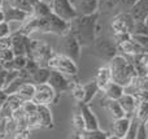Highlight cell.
Masks as SVG:
<instances>
[{
	"label": "cell",
	"mask_w": 148,
	"mask_h": 139,
	"mask_svg": "<svg viewBox=\"0 0 148 139\" xmlns=\"http://www.w3.org/2000/svg\"><path fill=\"white\" fill-rule=\"evenodd\" d=\"M100 13L92 14H79L70 22V33L75 36L82 47H90L99 35Z\"/></svg>",
	"instance_id": "1"
},
{
	"label": "cell",
	"mask_w": 148,
	"mask_h": 139,
	"mask_svg": "<svg viewBox=\"0 0 148 139\" xmlns=\"http://www.w3.org/2000/svg\"><path fill=\"white\" fill-rule=\"evenodd\" d=\"M109 68L112 72V79L122 85L123 87L134 82V79L136 78L135 66L118 53L109 61Z\"/></svg>",
	"instance_id": "2"
},
{
	"label": "cell",
	"mask_w": 148,
	"mask_h": 139,
	"mask_svg": "<svg viewBox=\"0 0 148 139\" xmlns=\"http://www.w3.org/2000/svg\"><path fill=\"white\" fill-rule=\"evenodd\" d=\"M38 27L42 33H51L59 36H64L70 33V22L60 18L55 13H49L46 17H38Z\"/></svg>",
	"instance_id": "3"
},
{
	"label": "cell",
	"mask_w": 148,
	"mask_h": 139,
	"mask_svg": "<svg viewBox=\"0 0 148 139\" xmlns=\"http://www.w3.org/2000/svg\"><path fill=\"white\" fill-rule=\"evenodd\" d=\"M134 22H135V20L130 14V12H118L113 17L112 22H110V27L114 33L116 43H118V42L123 40V39L129 38L131 35Z\"/></svg>",
	"instance_id": "4"
},
{
	"label": "cell",
	"mask_w": 148,
	"mask_h": 139,
	"mask_svg": "<svg viewBox=\"0 0 148 139\" xmlns=\"http://www.w3.org/2000/svg\"><path fill=\"white\" fill-rule=\"evenodd\" d=\"M90 47H91L92 53L95 56H97L99 59L104 60L107 62H109L118 52L117 43L108 38H103V36H96L95 42Z\"/></svg>",
	"instance_id": "5"
},
{
	"label": "cell",
	"mask_w": 148,
	"mask_h": 139,
	"mask_svg": "<svg viewBox=\"0 0 148 139\" xmlns=\"http://www.w3.org/2000/svg\"><path fill=\"white\" fill-rule=\"evenodd\" d=\"M48 66L51 69H56L69 77H77L78 75V65L77 62L68 57L64 53H53L52 57L48 60Z\"/></svg>",
	"instance_id": "6"
},
{
	"label": "cell",
	"mask_w": 148,
	"mask_h": 139,
	"mask_svg": "<svg viewBox=\"0 0 148 139\" xmlns=\"http://www.w3.org/2000/svg\"><path fill=\"white\" fill-rule=\"evenodd\" d=\"M49 5H51L52 13H55L62 20L69 21V22H72L74 18L79 16L78 10L74 7L72 0H52Z\"/></svg>",
	"instance_id": "7"
},
{
	"label": "cell",
	"mask_w": 148,
	"mask_h": 139,
	"mask_svg": "<svg viewBox=\"0 0 148 139\" xmlns=\"http://www.w3.org/2000/svg\"><path fill=\"white\" fill-rule=\"evenodd\" d=\"M70 78L72 77H69V75L64 74V73L59 72V70H56V69L51 70V75H49L47 83L55 90L59 100L62 94L68 92V91L70 90V85H72V81H73V79H70Z\"/></svg>",
	"instance_id": "8"
},
{
	"label": "cell",
	"mask_w": 148,
	"mask_h": 139,
	"mask_svg": "<svg viewBox=\"0 0 148 139\" xmlns=\"http://www.w3.org/2000/svg\"><path fill=\"white\" fill-rule=\"evenodd\" d=\"M62 40L60 44V49L61 52L60 53L66 55L68 57H70L72 60H74L75 62L79 61L81 59V53H82V46L79 44V42L75 39V36L72 33H68L66 35L61 36Z\"/></svg>",
	"instance_id": "9"
},
{
	"label": "cell",
	"mask_w": 148,
	"mask_h": 139,
	"mask_svg": "<svg viewBox=\"0 0 148 139\" xmlns=\"http://www.w3.org/2000/svg\"><path fill=\"white\" fill-rule=\"evenodd\" d=\"M33 101L35 104H56L59 101L56 96L55 90L48 85V83H40V85H35V94H34Z\"/></svg>",
	"instance_id": "10"
},
{
	"label": "cell",
	"mask_w": 148,
	"mask_h": 139,
	"mask_svg": "<svg viewBox=\"0 0 148 139\" xmlns=\"http://www.w3.org/2000/svg\"><path fill=\"white\" fill-rule=\"evenodd\" d=\"M78 108H79V113H81L82 118H83L86 130L99 129V120H97V117L95 116V113L92 112L90 104L83 103V101H79Z\"/></svg>",
	"instance_id": "11"
},
{
	"label": "cell",
	"mask_w": 148,
	"mask_h": 139,
	"mask_svg": "<svg viewBox=\"0 0 148 139\" xmlns=\"http://www.w3.org/2000/svg\"><path fill=\"white\" fill-rule=\"evenodd\" d=\"M1 10H3V13H4V20L8 21V22H13V21H17V22H25V21L29 18V16H30L27 12H25V10L8 4L7 0H5Z\"/></svg>",
	"instance_id": "12"
},
{
	"label": "cell",
	"mask_w": 148,
	"mask_h": 139,
	"mask_svg": "<svg viewBox=\"0 0 148 139\" xmlns=\"http://www.w3.org/2000/svg\"><path fill=\"white\" fill-rule=\"evenodd\" d=\"M36 114H38V121L40 127L48 129V130L55 127L53 116H52V112L48 105H46V104H36Z\"/></svg>",
	"instance_id": "13"
},
{
	"label": "cell",
	"mask_w": 148,
	"mask_h": 139,
	"mask_svg": "<svg viewBox=\"0 0 148 139\" xmlns=\"http://www.w3.org/2000/svg\"><path fill=\"white\" fill-rule=\"evenodd\" d=\"M129 127H130V117L129 116H123L121 118L114 120V122H113V133H112L113 135H110V138L125 139L126 135H127Z\"/></svg>",
	"instance_id": "14"
},
{
	"label": "cell",
	"mask_w": 148,
	"mask_h": 139,
	"mask_svg": "<svg viewBox=\"0 0 148 139\" xmlns=\"http://www.w3.org/2000/svg\"><path fill=\"white\" fill-rule=\"evenodd\" d=\"M117 48H118V51H122L127 55H131V56H135V55H139V53H144L142 47L134 40L131 35L129 36V38L123 39V40L118 42Z\"/></svg>",
	"instance_id": "15"
},
{
	"label": "cell",
	"mask_w": 148,
	"mask_h": 139,
	"mask_svg": "<svg viewBox=\"0 0 148 139\" xmlns=\"http://www.w3.org/2000/svg\"><path fill=\"white\" fill-rule=\"evenodd\" d=\"M95 82L99 86L100 91H103L105 87L108 86V83L112 82V72H110L109 65H103L99 69L96 70V74H95Z\"/></svg>",
	"instance_id": "16"
},
{
	"label": "cell",
	"mask_w": 148,
	"mask_h": 139,
	"mask_svg": "<svg viewBox=\"0 0 148 139\" xmlns=\"http://www.w3.org/2000/svg\"><path fill=\"white\" fill-rule=\"evenodd\" d=\"M118 101H120L121 107L123 108V111L126 112V116L131 117L134 113H135L136 111V107H138V100H136L135 95H133V94H129V92H125L122 96H121L120 99H118Z\"/></svg>",
	"instance_id": "17"
},
{
	"label": "cell",
	"mask_w": 148,
	"mask_h": 139,
	"mask_svg": "<svg viewBox=\"0 0 148 139\" xmlns=\"http://www.w3.org/2000/svg\"><path fill=\"white\" fill-rule=\"evenodd\" d=\"M79 14H92L99 12L97 0H72Z\"/></svg>",
	"instance_id": "18"
},
{
	"label": "cell",
	"mask_w": 148,
	"mask_h": 139,
	"mask_svg": "<svg viewBox=\"0 0 148 139\" xmlns=\"http://www.w3.org/2000/svg\"><path fill=\"white\" fill-rule=\"evenodd\" d=\"M130 14L135 21H146L148 16V0H138L130 9Z\"/></svg>",
	"instance_id": "19"
},
{
	"label": "cell",
	"mask_w": 148,
	"mask_h": 139,
	"mask_svg": "<svg viewBox=\"0 0 148 139\" xmlns=\"http://www.w3.org/2000/svg\"><path fill=\"white\" fill-rule=\"evenodd\" d=\"M103 92H104L105 99L118 100V99H120L121 96L125 94V87H123L122 85H120V83L112 81V82L108 83V86L104 88V90H103Z\"/></svg>",
	"instance_id": "20"
},
{
	"label": "cell",
	"mask_w": 148,
	"mask_h": 139,
	"mask_svg": "<svg viewBox=\"0 0 148 139\" xmlns=\"http://www.w3.org/2000/svg\"><path fill=\"white\" fill-rule=\"evenodd\" d=\"M104 105L107 108V112L109 113V116L113 120L121 118V117L126 116V112L123 111V108L121 107L120 101L118 100H110V99H105Z\"/></svg>",
	"instance_id": "21"
},
{
	"label": "cell",
	"mask_w": 148,
	"mask_h": 139,
	"mask_svg": "<svg viewBox=\"0 0 148 139\" xmlns=\"http://www.w3.org/2000/svg\"><path fill=\"white\" fill-rule=\"evenodd\" d=\"M100 91L99 86L96 85V82H95V79L90 81V82L84 83L83 85V92H84V96H83V103H87L90 104L91 103V100L96 96V94Z\"/></svg>",
	"instance_id": "22"
},
{
	"label": "cell",
	"mask_w": 148,
	"mask_h": 139,
	"mask_svg": "<svg viewBox=\"0 0 148 139\" xmlns=\"http://www.w3.org/2000/svg\"><path fill=\"white\" fill-rule=\"evenodd\" d=\"M51 68L49 66H39L36 72L31 75V81L35 85H40V83H47L48 78L51 75Z\"/></svg>",
	"instance_id": "23"
},
{
	"label": "cell",
	"mask_w": 148,
	"mask_h": 139,
	"mask_svg": "<svg viewBox=\"0 0 148 139\" xmlns=\"http://www.w3.org/2000/svg\"><path fill=\"white\" fill-rule=\"evenodd\" d=\"M77 137L81 139H108L110 138V134L99 127V129H94V130H84Z\"/></svg>",
	"instance_id": "24"
},
{
	"label": "cell",
	"mask_w": 148,
	"mask_h": 139,
	"mask_svg": "<svg viewBox=\"0 0 148 139\" xmlns=\"http://www.w3.org/2000/svg\"><path fill=\"white\" fill-rule=\"evenodd\" d=\"M17 94L25 100H33L34 94H35V83L33 82H23L22 85L20 86Z\"/></svg>",
	"instance_id": "25"
},
{
	"label": "cell",
	"mask_w": 148,
	"mask_h": 139,
	"mask_svg": "<svg viewBox=\"0 0 148 139\" xmlns=\"http://www.w3.org/2000/svg\"><path fill=\"white\" fill-rule=\"evenodd\" d=\"M51 12H52V10H51V5H49L48 3L43 1V0L38 1L33 7V14L36 16V17H46V16L49 14Z\"/></svg>",
	"instance_id": "26"
},
{
	"label": "cell",
	"mask_w": 148,
	"mask_h": 139,
	"mask_svg": "<svg viewBox=\"0 0 148 139\" xmlns=\"http://www.w3.org/2000/svg\"><path fill=\"white\" fill-rule=\"evenodd\" d=\"M120 0H97V9L99 13H109L116 9Z\"/></svg>",
	"instance_id": "27"
},
{
	"label": "cell",
	"mask_w": 148,
	"mask_h": 139,
	"mask_svg": "<svg viewBox=\"0 0 148 139\" xmlns=\"http://www.w3.org/2000/svg\"><path fill=\"white\" fill-rule=\"evenodd\" d=\"M70 94H72L73 99L79 103V101L83 100V96H84V92H83V85H81L79 82L77 81H72V85H70Z\"/></svg>",
	"instance_id": "28"
},
{
	"label": "cell",
	"mask_w": 148,
	"mask_h": 139,
	"mask_svg": "<svg viewBox=\"0 0 148 139\" xmlns=\"http://www.w3.org/2000/svg\"><path fill=\"white\" fill-rule=\"evenodd\" d=\"M135 116L138 117V120L140 122H146L148 120V100L140 101L136 107L135 111Z\"/></svg>",
	"instance_id": "29"
},
{
	"label": "cell",
	"mask_w": 148,
	"mask_h": 139,
	"mask_svg": "<svg viewBox=\"0 0 148 139\" xmlns=\"http://www.w3.org/2000/svg\"><path fill=\"white\" fill-rule=\"evenodd\" d=\"M23 103V99L18 95L17 92L16 94H9L8 95V99H7V105L9 107L12 111H16L17 108H20Z\"/></svg>",
	"instance_id": "30"
},
{
	"label": "cell",
	"mask_w": 148,
	"mask_h": 139,
	"mask_svg": "<svg viewBox=\"0 0 148 139\" xmlns=\"http://www.w3.org/2000/svg\"><path fill=\"white\" fill-rule=\"evenodd\" d=\"M72 124H73V127H74V130H75L77 134H81L82 131L86 130V126H84V122H83V118H82L81 113H74L73 114Z\"/></svg>",
	"instance_id": "31"
},
{
	"label": "cell",
	"mask_w": 148,
	"mask_h": 139,
	"mask_svg": "<svg viewBox=\"0 0 148 139\" xmlns=\"http://www.w3.org/2000/svg\"><path fill=\"white\" fill-rule=\"evenodd\" d=\"M139 34H148V25L146 21H135L133 26L131 35H139Z\"/></svg>",
	"instance_id": "32"
},
{
	"label": "cell",
	"mask_w": 148,
	"mask_h": 139,
	"mask_svg": "<svg viewBox=\"0 0 148 139\" xmlns=\"http://www.w3.org/2000/svg\"><path fill=\"white\" fill-rule=\"evenodd\" d=\"M26 61H27V56L26 55H18V56H14L12 59V65L13 69L16 70H21L25 68Z\"/></svg>",
	"instance_id": "33"
},
{
	"label": "cell",
	"mask_w": 148,
	"mask_h": 139,
	"mask_svg": "<svg viewBox=\"0 0 148 139\" xmlns=\"http://www.w3.org/2000/svg\"><path fill=\"white\" fill-rule=\"evenodd\" d=\"M133 39L142 47L144 52H148V34H139V35H131Z\"/></svg>",
	"instance_id": "34"
},
{
	"label": "cell",
	"mask_w": 148,
	"mask_h": 139,
	"mask_svg": "<svg viewBox=\"0 0 148 139\" xmlns=\"http://www.w3.org/2000/svg\"><path fill=\"white\" fill-rule=\"evenodd\" d=\"M26 121H27V126L29 129H36V127H40L39 126V121H38V114L35 112H31V113L26 114Z\"/></svg>",
	"instance_id": "35"
},
{
	"label": "cell",
	"mask_w": 148,
	"mask_h": 139,
	"mask_svg": "<svg viewBox=\"0 0 148 139\" xmlns=\"http://www.w3.org/2000/svg\"><path fill=\"white\" fill-rule=\"evenodd\" d=\"M136 1H138V0H120L117 8L120 12H130V9L133 8V5L135 4Z\"/></svg>",
	"instance_id": "36"
},
{
	"label": "cell",
	"mask_w": 148,
	"mask_h": 139,
	"mask_svg": "<svg viewBox=\"0 0 148 139\" xmlns=\"http://www.w3.org/2000/svg\"><path fill=\"white\" fill-rule=\"evenodd\" d=\"M12 35V31L9 27V22L8 21H1L0 22V38H7V36Z\"/></svg>",
	"instance_id": "37"
},
{
	"label": "cell",
	"mask_w": 148,
	"mask_h": 139,
	"mask_svg": "<svg viewBox=\"0 0 148 139\" xmlns=\"http://www.w3.org/2000/svg\"><path fill=\"white\" fill-rule=\"evenodd\" d=\"M21 108H22L23 112L27 114V113H31V112L36 111V104L34 103L33 100H25L22 103V105H21Z\"/></svg>",
	"instance_id": "38"
},
{
	"label": "cell",
	"mask_w": 148,
	"mask_h": 139,
	"mask_svg": "<svg viewBox=\"0 0 148 139\" xmlns=\"http://www.w3.org/2000/svg\"><path fill=\"white\" fill-rule=\"evenodd\" d=\"M136 138L138 139H147L148 138V133H147V129L144 126V122H140L138 127V133H136Z\"/></svg>",
	"instance_id": "39"
},
{
	"label": "cell",
	"mask_w": 148,
	"mask_h": 139,
	"mask_svg": "<svg viewBox=\"0 0 148 139\" xmlns=\"http://www.w3.org/2000/svg\"><path fill=\"white\" fill-rule=\"evenodd\" d=\"M7 99H8V94L4 91V88H0V109H1L3 105L5 104Z\"/></svg>",
	"instance_id": "40"
},
{
	"label": "cell",
	"mask_w": 148,
	"mask_h": 139,
	"mask_svg": "<svg viewBox=\"0 0 148 139\" xmlns=\"http://www.w3.org/2000/svg\"><path fill=\"white\" fill-rule=\"evenodd\" d=\"M1 21H4V13H3V10L0 9V22Z\"/></svg>",
	"instance_id": "41"
},
{
	"label": "cell",
	"mask_w": 148,
	"mask_h": 139,
	"mask_svg": "<svg viewBox=\"0 0 148 139\" xmlns=\"http://www.w3.org/2000/svg\"><path fill=\"white\" fill-rule=\"evenodd\" d=\"M4 3H5V0H0V9L3 8V5H4Z\"/></svg>",
	"instance_id": "42"
},
{
	"label": "cell",
	"mask_w": 148,
	"mask_h": 139,
	"mask_svg": "<svg viewBox=\"0 0 148 139\" xmlns=\"http://www.w3.org/2000/svg\"><path fill=\"white\" fill-rule=\"evenodd\" d=\"M43 1H46V3H48V4H49V3H51L52 0H43Z\"/></svg>",
	"instance_id": "43"
},
{
	"label": "cell",
	"mask_w": 148,
	"mask_h": 139,
	"mask_svg": "<svg viewBox=\"0 0 148 139\" xmlns=\"http://www.w3.org/2000/svg\"><path fill=\"white\" fill-rule=\"evenodd\" d=\"M146 23L148 25V16H147V18H146Z\"/></svg>",
	"instance_id": "44"
},
{
	"label": "cell",
	"mask_w": 148,
	"mask_h": 139,
	"mask_svg": "<svg viewBox=\"0 0 148 139\" xmlns=\"http://www.w3.org/2000/svg\"><path fill=\"white\" fill-rule=\"evenodd\" d=\"M1 138H5V137H4V135H3V134H0V139H1Z\"/></svg>",
	"instance_id": "45"
}]
</instances>
